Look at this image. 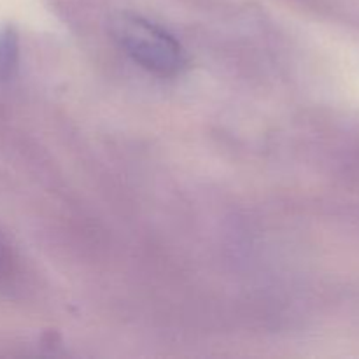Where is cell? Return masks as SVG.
Masks as SVG:
<instances>
[{
	"label": "cell",
	"instance_id": "cell-1",
	"mask_svg": "<svg viewBox=\"0 0 359 359\" xmlns=\"http://www.w3.org/2000/svg\"><path fill=\"white\" fill-rule=\"evenodd\" d=\"M116 41L140 67L158 76H175L186 65L181 44L156 25L137 16H121L114 23Z\"/></svg>",
	"mask_w": 359,
	"mask_h": 359
},
{
	"label": "cell",
	"instance_id": "cell-2",
	"mask_svg": "<svg viewBox=\"0 0 359 359\" xmlns=\"http://www.w3.org/2000/svg\"><path fill=\"white\" fill-rule=\"evenodd\" d=\"M20 44L16 32L11 27L0 28V79H9L18 67Z\"/></svg>",
	"mask_w": 359,
	"mask_h": 359
}]
</instances>
